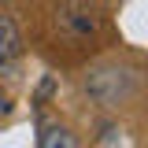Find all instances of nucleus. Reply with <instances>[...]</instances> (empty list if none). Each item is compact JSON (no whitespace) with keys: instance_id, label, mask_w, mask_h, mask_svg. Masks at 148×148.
<instances>
[{"instance_id":"obj_1","label":"nucleus","mask_w":148,"mask_h":148,"mask_svg":"<svg viewBox=\"0 0 148 148\" xmlns=\"http://www.w3.org/2000/svg\"><path fill=\"white\" fill-rule=\"evenodd\" d=\"M82 92L89 96L92 104H100V108L130 104L133 92H137V71L130 63H119V59H104V63H96V67L85 71Z\"/></svg>"},{"instance_id":"obj_2","label":"nucleus","mask_w":148,"mask_h":148,"mask_svg":"<svg viewBox=\"0 0 148 148\" xmlns=\"http://www.w3.org/2000/svg\"><path fill=\"white\" fill-rule=\"evenodd\" d=\"M56 30H59L63 41L82 45V41L96 37L100 15H96V8L89 0H59V8H56Z\"/></svg>"},{"instance_id":"obj_3","label":"nucleus","mask_w":148,"mask_h":148,"mask_svg":"<svg viewBox=\"0 0 148 148\" xmlns=\"http://www.w3.org/2000/svg\"><path fill=\"white\" fill-rule=\"evenodd\" d=\"M18 45H22V37H18L15 18H11V15H0V71L18 56Z\"/></svg>"},{"instance_id":"obj_4","label":"nucleus","mask_w":148,"mask_h":148,"mask_svg":"<svg viewBox=\"0 0 148 148\" xmlns=\"http://www.w3.org/2000/svg\"><path fill=\"white\" fill-rule=\"evenodd\" d=\"M37 148H78V141H74V133L67 126H48L41 133V145Z\"/></svg>"},{"instance_id":"obj_5","label":"nucleus","mask_w":148,"mask_h":148,"mask_svg":"<svg viewBox=\"0 0 148 148\" xmlns=\"http://www.w3.org/2000/svg\"><path fill=\"white\" fill-rule=\"evenodd\" d=\"M4 115H11V96H8V92H0V119H4Z\"/></svg>"}]
</instances>
